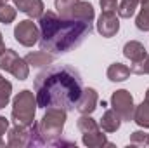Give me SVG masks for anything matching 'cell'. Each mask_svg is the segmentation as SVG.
Listing matches in <instances>:
<instances>
[{
	"label": "cell",
	"mask_w": 149,
	"mask_h": 148,
	"mask_svg": "<svg viewBox=\"0 0 149 148\" xmlns=\"http://www.w3.org/2000/svg\"><path fill=\"white\" fill-rule=\"evenodd\" d=\"M81 77L66 65L47 66L35 77V96L38 108H63L74 110L81 94Z\"/></svg>",
	"instance_id": "cell-1"
},
{
	"label": "cell",
	"mask_w": 149,
	"mask_h": 148,
	"mask_svg": "<svg viewBox=\"0 0 149 148\" xmlns=\"http://www.w3.org/2000/svg\"><path fill=\"white\" fill-rule=\"evenodd\" d=\"M40 28V49L56 54L68 52L78 47L85 37L92 33V23L63 19L57 12L47 11L38 18Z\"/></svg>",
	"instance_id": "cell-2"
},
{
	"label": "cell",
	"mask_w": 149,
	"mask_h": 148,
	"mask_svg": "<svg viewBox=\"0 0 149 148\" xmlns=\"http://www.w3.org/2000/svg\"><path fill=\"white\" fill-rule=\"evenodd\" d=\"M66 124V110L63 108H45V113L42 117V120L38 122V134L45 143L54 145L64 129Z\"/></svg>",
	"instance_id": "cell-3"
},
{
	"label": "cell",
	"mask_w": 149,
	"mask_h": 148,
	"mask_svg": "<svg viewBox=\"0 0 149 148\" xmlns=\"http://www.w3.org/2000/svg\"><path fill=\"white\" fill-rule=\"evenodd\" d=\"M37 96L30 89H23L12 99V120L17 125H31L37 115Z\"/></svg>",
	"instance_id": "cell-4"
},
{
	"label": "cell",
	"mask_w": 149,
	"mask_h": 148,
	"mask_svg": "<svg viewBox=\"0 0 149 148\" xmlns=\"http://www.w3.org/2000/svg\"><path fill=\"white\" fill-rule=\"evenodd\" d=\"M7 145L12 148H24L31 145H43L40 134H38V122L31 125H14L7 131Z\"/></svg>",
	"instance_id": "cell-5"
},
{
	"label": "cell",
	"mask_w": 149,
	"mask_h": 148,
	"mask_svg": "<svg viewBox=\"0 0 149 148\" xmlns=\"http://www.w3.org/2000/svg\"><path fill=\"white\" fill-rule=\"evenodd\" d=\"M111 108L121 117V120L130 122V120L134 118V110H135L134 96H132L127 89H118V91H114L113 96H111Z\"/></svg>",
	"instance_id": "cell-6"
},
{
	"label": "cell",
	"mask_w": 149,
	"mask_h": 148,
	"mask_svg": "<svg viewBox=\"0 0 149 148\" xmlns=\"http://www.w3.org/2000/svg\"><path fill=\"white\" fill-rule=\"evenodd\" d=\"M14 38L23 47H33L40 40V28L33 23V19H23L14 28Z\"/></svg>",
	"instance_id": "cell-7"
},
{
	"label": "cell",
	"mask_w": 149,
	"mask_h": 148,
	"mask_svg": "<svg viewBox=\"0 0 149 148\" xmlns=\"http://www.w3.org/2000/svg\"><path fill=\"white\" fill-rule=\"evenodd\" d=\"M97 32L106 38L114 37L120 32V16L116 11L101 12V16L97 19Z\"/></svg>",
	"instance_id": "cell-8"
},
{
	"label": "cell",
	"mask_w": 149,
	"mask_h": 148,
	"mask_svg": "<svg viewBox=\"0 0 149 148\" xmlns=\"http://www.w3.org/2000/svg\"><path fill=\"white\" fill-rule=\"evenodd\" d=\"M97 103H99V96H97V91L94 87H85L76 101V110L80 111L81 115H92L95 108H97Z\"/></svg>",
	"instance_id": "cell-9"
},
{
	"label": "cell",
	"mask_w": 149,
	"mask_h": 148,
	"mask_svg": "<svg viewBox=\"0 0 149 148\" xmlns=\"http://www.w3.org/2000/svg\"><path fill=\"white\" fill-rule=\"evenodd\" d=\"M14 7L26 14L30 19H38L45 12V5L42 0H14Z\"/></svg>",
	"instance_id": "cell-10"
},
{
	"label": "cell",
	"mask_w": 149,
	"mask_h": 148,
	"mask_svg": "<svg viewBox=\"0 0 149 148\" xmlns=\"http://www.w3.org/2000/svg\"><path fill=\"white\" fill-rule=\"evenodd\" d=\"M123 56H125L127 59H130L132 65H137V63H142V61L146 59L148 51H146V47H144L141 42L130 40V42H127V44L123 45Z\"/></svg>",
	"instance_id": "cell-11"
},
{
	"label": "cell",
	"mask_w": 149,
	"mask_h": 148,
	"mask_svg": "<svg viewBox=\"0 0 149 148\" xmlns=\"http://www.w3.org/2000/svg\"><path fill=\"white\" fill-rule=\"evenodd\" d=\"M94 18H95V11H94L92 4H90V2H85V0H76L73 11H71V19L92 23Z\"/></svg>",
	"instance_id": "cell-12"
},
{
	"label": "cell",
	"mask_w": 149,
	"mask_h": 148,
	"mask_svg": "<svg viewBox=\"0 0 149 148\" xmlns=\"http://www.w3.org/2000/svg\"><path fill=\"white\" fill-rule=\"evenodd\" d=\"M121 122H123L121 117L111 108V110H106L102 113V117L99 120V125H101V129L104 132H116L121 127Z\"/></svg>",
	"instance_id": "cell-13"
},
{
	"label": "cell",
	"mask_w": 149,
	"mask_h": 148,
	"mask_svg": "<svg viewBox=\"0 0 149 148\" xmlns=\"http://www.w3.org/2000/svg\"><path fill=\"white\" fill-rule=\"evenodd\" d=\"M81 143L88 148H101L109 145L108 143V138L106 134H102V129H95V131H90V132H83L81 134Z\"/></svg>",
	"instance_id": "cell-14"
},
{
	"label": "cell",
	"mask_w": 149,
	"mask_h": 148,
	"mask_svg": "<svg viewBox=\"0 0 149 148\" xmlns=\"http://www.w3.org/2000/svg\"><path fill=\"white\" fill-rule=\"evenodd\" d=\"M24 61H26L30 66H33V68H43V66L52 65L54 56H52V54H49L47 51H42V49H40V51H35V52L26 54Z\"/></svg>",
	"instance_id": "cell-15"
},
{
	"label": "cell",
	"mask_w": 149,
	"mask_h": 148,
	"mask_svg": "<svg viewBox=\"0 0 149 148\" xmlns=\"http://www.w3.org/2000/svg\"><path fill=\"white\" fill-rule=\"evenodd\" d=\"M130 68L127 66V65H123V63H113L109 65V68H108V78L111 80V82H123V80H127L128 77H130Z\"/></svg>",
	"instance_id": "cell-16"
},
{
	"label": "cell",
	"mask_w": 149,
	"mask_h": 148,
	"mask_svg": "<svg viewBox=\"0 0 149 148\" xmlns=\"http://www.w3.org/2000/svg\"><path fill=\"white\" fill-rule=\"evenodd\" d=\"M139 127H144V129H149V101H142L141 105L135 106L134 110V118H132Z\"/></svg>",
	"instance_id": "cell-17"
},
{
	"label": "cell",
	"mask_w": 149,
	"mask_h": 148,
	"mask_svg": "<svg viewBox=\"0 0 149 148\" xmlns=\"http://www.w3.org/2000/svg\"><path fill=\"white\" fill-rule=\"evenodd\" d=\"M139 5H141L139 0H121V2L118 4L116 12H118L120 18H123V19H130V18L135 14V11H137Z\"/></svg>",
	"instance_id": "cell-18"
},
{
	"label": "cell",
	"mask_w": 149,
	"mask_h": 148,
	"mask_svg": "<svg viewBox=\"0 0 149 148\" xmlns=\"http://www.w3.org/2000/svg\"><path fill=\"white\" fill-rule=\"evenodd\" d=\"M135 26L141 32H149V0L141 4V12L135 18Z\"/></svg>",
	"instance_id": "cell-19"
},
{
	"label": "cell",
	"mask_w": 149,
	"mask_h": 148,
	"mask_svg": "<svg viewBox=\"0 0 149 148\" xmlns=\"http://www.w3.org/2000/svg\"><path fill=\"white\" fill-rule=\"evenodd\" d=\"M17 58H19V56H17L16 51H12V49H5V51L0 54V70L10 73V70H12L14 63L17 61Z\"/></svg>",
	"instance_id": "cell-20"
},
{
	"label": "cell",
	"mask_w": 149,
	"mask_h": 148,
	"mask_svg": "<svg viewBox=\"0 0 149 148\" xmlns=\"http://www.w3.org/2000/svg\"><path fill=\"white\" fill-rule=\"evenodd\" d=\"M74 4H76V0H56L54 2L56 11L63 19H71V11H73Z\"/></svg>",
	"instance_id": "cell-21"
},
{
	"label": "cell",
	"mask_w": 149,
	"mask_h": 148,
	"mask_svg": "<svg viewBox=\"0 0 149 148\" xmlns=\"http://www.w3.org/2000/svg\"><path fill=\"white\" fill-rule=\"evenodd\" d=\"M76 127L80 129V132L83 134V132H90V131H95V129H99L101 125L90 117V115H81L80 118H78V122H76Z\"/></svg>",
	"instance_id": "cell-22"
},
{
	"label": "cell",
	"mask_w": 149,
	"mask_h": 148,
	"mask_svg": "<svg viewBox=\"0 0 149 148\" xmlns=\"http://www.w3.org/2000/svg\"><path fill=\"white\" fill-rule=\"evenodd\" d=\"M16 16H17V9H16V7H12V5H9V4L0 5V23L10 25V23H14Z\"/></svg>",
	"instance_id": "cell-23"
},
{
	"label": "cell",
	"mask_w": 149,
	"mask_h": 148,
	"mask_svg": "<svg viewBox=\"0 0 149 148\" xmlns=\"http://www.w3.org/2000/svg\"><path fill=\"white\" fill-rule=\"evenodd\" d=\"M10 96H12V84L3 78V80L0 82V110L9 105Z\"/></svg>",
	"instance_id": "cell-24"
},
{
	"label": "cell",
	"mask_w": 149,
	"mask_h": 148,
	"mask_svg": "<svg viewBox=\"0 0 149 148\" xmlns=\"http://www.w3.org/2000/svg\"><path fill=\"white\" fill-rule=\"evenodd\" d=\"M130 145H134V147H149V132H144V131L132 132Z\"/></svg>",
	"instance_id": "cell-25"
},
{
	"label": "cell",
	"mask_w": 149,
	"mask_h": 148,
	"mask_svg": "<svg viewBox=\"0 0 149 148\" xmlns=\"http://www.w3.org/2000/svg\"><path fill=\"white\" fill-rule=\"evenodd\" d=\"M130 72L135 75H149V54L146 56V59L142 63L130 65Z\"/></svg>",
	"instance_id": "cell-26"
},
{
	"label": "cell",
	"mask_w": 149,
	"mask_h": 148,
	"mask_svg": "<svg viewBox=\"0 0 149 148\" xmlns=\"http://www.w3.org/2000/svg\"><path fill=\"white\" fill-rule=\"evenodd\" d=\"M102 12H109V11H116L118 9V0H99Z\"/></svg>",
	"instance_id": "cell-27"
},
{
	"label": "cell",
	"mask_w": 149,
	"mask_h": 148,
	"mask_svg": "<svg viewBox=\"0 0 149 148\" xmlns=\"http://www.w3.org/2000/svg\"><path fill=\"white\" fill-rule=\"evenodd\" d=\"M7 131H9V120H7L5 117L0 115V147L5 145V141H3V134H7Z\"/></svg>",
	"instance_id": "cell-28"
},
{
	"label": "cell",
	"mask_w": 149,
	"mask_h": 148,
	"mask_svg": "<svg viewBox=\"0 0 149 148\" xmlns=\"http://www.w3.org/2000/svg\"><path fill=\"white\" fill-rule=\"evenodd\" d=\"M5 51V44H3V38H2V32H0V54Z\"/></svg>",
	"instance_id": "cell-29"
},
{
	"label": "cell",
	"mask_w": 149,
	"mask_h": 148,
	"mask_svg": "<svg viewBox=\"0 0 149 148\" xmlns=\"http://www.w3.org/2000/svg\"><path fill=\"white\" fill-rule=\"evenodd\" d=\"M146 101H149V87H148V91H146Z\"/></svg>",
	"instance_id": "cell-30"
},
{
	"label": "cell",
	"mask_w": 149,
	"mask_h": 148,
	"mask_svg": "<svg viewBox=\"0 0 149 148\" xmlns=\"http://www.w3.org/2000/svg\"><path fill=\"white\" fill-rule=\"evenodd\" d=\"M9 0H0V5H3V4H7Z\"/></svg>",
	"instance_id": "cell-31"
},
{
	"label": "cell",
	"mask_w": 149,
	"mask_h": 148,
	"mask_svg": "<svg viewBox=\"0 0 149 148\" xmlns=\"http://www.w3.org/2000/svg\"><path fill=\"white\" fill-rule=\"evenodd\" d=\"M2 80H3V77H2V73H0V82H2Z\"/></svg>",
	"instance_id": "cell-32"
},
{
	"label": "cell",
	"mask_w": 149,
	"mask_h": 148,
	"mask_svg": "<svg viewBox=\"0 0 149 148\" xmlns=\"http://www.w3.org/2000/svg\"><path fill=\"white\" fill-rule=\"evenodd\" d=\"M139 2H141V4H142V2H144V0H139Z\"/></svg>",
	"instance_id": "cell-33"
}]
</instances>
